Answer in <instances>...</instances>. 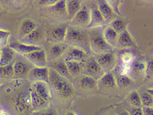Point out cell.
Segmentation results:
<instances>
[{
    "label": "cell",
    "instance_id": "ffe728a7",
    "mask_svg": "<svg viewBox=\"0 0 153 115\" xmlns=\"http://www.w3.org/2000/svg\"><path fill=\"white\" fill-rule=\"evenodd\" d=\"M30 95L31 108L33 111H39V110L45 108L48 106L49 102L45 101L41 97H39L33 89H31L30 91Z\"/></svg>",
    "mask_w": 153,
    "mask_h": 115
},
{
    "label": "cell",
    "instance_id": "bcb514c9",
    "mask_svg": "<svg viewBox=\"0 0 153 115\" xmlns=\"http://www.w3.org/2000/svg\"><path fill=\"white\" fill-rule=\"evenodd\" d=\"M65 115H76V114L72 112H67V113H66Z\"/></svg>",
    "mask_w": 153,
    "mask_h": 115
},
{
    "label": "cell",
    "instance_id": "ab89813d",
    "mask_svg": "<svg viewBox=\"0 0 153 115\" xmlns=\"http://www.w3.org/2000/svg\"><path fill=\"white\" fill-rule=\"evenodd\" d=\"M36 115H57V113L54 109H48L43 112H38Z\"/></svg>",
    "mask_w": 153,
    "mask_h": 115
},
{
    "label": "cell",
    "instance_id": "4fadbf2b",
    "mask_svg": "<svg viewBox=\"0 0 153 115\" xmlns=\"http://www.w3.org/2000/svg\"><path fill=\"white\" fill-rule=\"evenodd\" d=\"M97 8L105 22L110 23L111 21H112L114 19V12L113 11L112 8H111L107 1H102V0L98 1Z\"/></svg>",
    "mask_w": 153,
    "mask_h": 115
},
{
    "label": "cell",
    "instance_id": "ba28073f",
    "mask_svg": "<svg viewBox=\"0 0 153 115\" xmlns=\"http://www.w3.org/2000/svg\"><path fill=\"white\" fill-rule=\"evenodd\" d=\"M67 27H56L49 31L47 35V41L53 45L63 43L65 40Z\"/></svg>",
    "mask_w": 153,
    "mask_h": 115
},
{
    "label": "cell",
    "instance_id": "7a4b0ae2",
    "mask_svg": "<svg viewBox=\"0 0 153 115\" xmlns=\"http://www.w3.org/2000/svg\"><path fill=\"white\" fill-rule=\"evenodd\" d=\"M88 34L89 38L90 48L97 55L112 51L114 48L108 45L105 40L102 27L91 28Z\"/></svg>",
    "mask_w": 153,
    "mask_h": 115
},
{
    "label": "cell",
    "instance_id": "ac0fdd59",
    "mask_svg": "<svg viewBox=\"0 0 153 115\" xmlns=\"http://www.w3.org/2000/svg\"><path fill=\"white\" fill-rule=\"evenodd\" d=\"M118 34L114 29L109 25L103 28V37L108 45L112 48H114L117 45Z\"/></svg>",
    "mask_w": 153,
    "mask_h": 115
},
{
    "label": "cell",
    "instance_id": "d4e9b609",
    "mask_svg": "<svg viewBox=\"0 0 153 115\" xmlns=\"http://www.w3.org/2000/svg\"><path fill=\"white\" fill-rule=\"evenodd\" d=\"M78 84L84 89L91 90L97 87V80L92 77L84 75L80 78Z\"/></svg>",
    "mask_w": 153,
    "mask_h": 115
},
{
    "label": "cell",
    "instance_id": "f6af8a7d",
    "mask_svg": "<svg viewBox=\"0 0 153 115\" xmlns=\"http://www.w3.org/2000/svg\"><path fill=\"white\" fill-rule=\"evenodd\" d=\"M119 115H130L129 113L127 111H124V112H120V113L119 114Z\"/></svg>",
    "mask_w": 153,
    "mask_h": 115
},
{
    "label": "cell",
    "instance_id": "9c48e42d",
    "mask_svg": "<svg viewBox=\"0 0 153 115\" xmlns=\"http://www.w3.org/2000/svg\"><path fill=\"white\" fill-rule=\"evenodd\" d=\"M28 76L33 82L43 81L49 83V69L47 67H35L29 71Z\"/></svg>",
    "mask_w": 153,
    "mask_h": 115
},
{
    "label": "cell",
    "instance_id": "f1b7e54d",
    "mask_svg": "<svg viewBox=\"0 0 153 115\" xmlns=\"http://www.w3.org/2000/svg\"><path fill=\"white\" fill-rule=\"evenodd\" d=\"M66 65H67L69 72L70 73L71 76H78L82 71V63L72 62V61H68L65 62Z\"/></svg>",
    "mask_w": 153,
    "mask_h": 115
},
{
    "label": "cell",
    "instance_id": "7dc6e473",
    "mask_svg": "<svg viewBox=\"0 0 153 115\" xmlns=\"http://www.w3.org/2000/svg\"><path fill=\"white\" fill-rule=\"evenodd\" d=\"M0 55H1V48H0Z\"/></svg>",
    "mask_w": 153,
    "mask_h": 115
},
{
    "label": "cell",
    "instance_id": "c3c4849f",
    "mask_svg": "<svg viewBox=\"0 0 153 115\" xmlns=\"http://www.w3.org/2000/svg\"><path fill=\"white\" fill-rule=\"evenodd\" d=\"M110 115H116V114H110Z\"/></svg>",
    "mask_w": 153,
    "mask_h": 115
},
{
    "label": "cell",
    "instance_id": "f546056e",
    "mask_svg": "<svg viewBox=\"0 0 153 115\" xmlns=\"http://www.w3.org/2000/svg\"><path fill=\"white\" fill-rule=\"evenodd\" d=\"M66 48H67V46L63 45V43L55 44L51 46L49 52H50V55L52 57L56 59L62 55Z\"/></svg>",
    "mask_w": 153,
    "mask_h": 115
},
{
    "label": "cell",
    "instance_id": "e0dca14e",
    "mask_svg": "<svg viewBox=\"0 0 153 115\" xmlns=\"http://www.w3.org/2000/svg\"><path fill=\"white\" fill-rule=\"evenodd\" d=\"M86 55V53L82 49L77 47H73L70 48L68 52L67 56L65 58V62L72 61V62H82L85 60Z\"/></svg>",
    "mask_w": 153,
    "mask_h": 115
},
{
    "label": "cell",
    "instance_id": "d6986e66",
    "mask_svg": "<svg viewBox=\"0 0 153 115\" xmlns=\"http://www.w3.org/2000/svg\"><path fill=\"white\" fill-rule=\"evenodd\" d=\"M36 29V24L30 19H25L21 24L19 29V40L28 35L32 31Z\"/></svg>",
    "mask_w": 153,
    "mask_h": 115
},
{
    "label": "cell",
    "instance_id": "cb8c5ba5",
    "mask_svg": "<svg viewBox=\"0 0 153 115\" xmlns=\"http://www.w3.org/2000/svg\"><path fill=\"white\" fill-rule=\"evenodd\" d=\"M146 63L141 60L135 59L134 62L131 65V74L130 75L138 76L145 72L146 68Z\"/></svg>",
    "mask_w": 153,
    "mask_h": 115
},
{
    "label": "cell",
    "instance_id": "44dd1931",
    "mask_svg": "<svg viewBox=\"0 0 153 115\" xmlns=\"http://www.w3.org/2000/svg\"><path fill=\"white\" fill-rule=\"evenodd\" d=\"M42 37V33L38 29H35L29 33L28 35L25 36L21 40H19L20 42L28 45H36V44L40 40Z\"/></svg>",
    "mask_w": 153,
    "mask_h": 115
},
{
    "label": "cell",
    "instance_id": "484cf974",
    "mask_svg": "<svg viewBox=\"0 0 153 115\" xmlns=\"http://www.w3.org/2000/svg\"><path fill=\"white\" fill-rule=\"evenodd\" d=\"M81 8V3L79 1H66V12L69 16V19H72L75 14Z\"/></svg>",
    "mask_w": 153,
    "mask_h": 115
},
{
    "label": "cell",
    "instance_id": "60d3db41",
    "mask_svg": "<svg viewBox=\"0 0 153 115\" xmlns=\"http://www.w3.org/2000/svg\"><path fill=\"white\" fill-rule=\"evenodd\" d=\"M145 72L146 73V75L149 76V77H151L152 74V63L149 62V63L146 65V68Z\"/></svg>",
    "mask_w": 153,
    "mask_h": 115
},
{
    "label": "cell",
    "instance_id": "8fae6325",
    "mask_svg": "<svg viewBox=\"0 0 153 115\" xmlns=\"http://www.w3.org/2000/svg\"><path fill=\"white\" fill-rule=\"evenodd\" d=\"M91 11L86 8H80L71 23L76 26H87L90 23Z\"/></svg>",
    "mask_w": 153,
    "mask_h": 115
},
{
    "label": "cell",
    "instance_id": "836d02e7",
    "mask_svg": "<svg viewBox=\"0 0 153 115\" xmlns=\"http://www.w3.org/2000/svg\"><path fill=\"white\" fill-rule=\"evenodd\" d=\"M51 9L54 13L59 14L67 13L66 12V1H57L56 4L51 6Z\"/></svg>",
    "mask_w": 153,
    "mask_h": 115
},
{
    "label": "cell",
    "instance_id": "603a6c76",
    "mask_svg": "<svg viewBox=\"0 0 153 115\" xmlns=\"http://www.w3.org/2000/svg\"><path fill=\"white\" fill-rule=\"evenodd\" d=\"M127 25L128 21H126L125 19L122 18V17L114 18L109 23V26L112 29H114L118 34H120L127 29Z\"/></svg>",
    "mask_w": 153,
    "mask_h": 115
},
{
    "label": "cell",
    "instance_id": "4316f807",
    "mask_svg": "<svg viewBox=\"0 0 153 115\" xmlns=\"http://www.w3.org/2000/svg\"><path fill=\"white\" fill-rule=\"evenodd\" d=\"M100 84L106 88H114L117 85L114 74L110 72L104 73V74L100 78Z\"/></svg>",
    "mask_w": 153,
    "mask_h": 115
},
{
    "label": "cell",
    "instance_id": "f35d334b",
    "mask_svg": "<svg viewBox=\"0 0 153 115\" xmlns=\"http://www.w3.org/2000/svg\"><path fill=\"white\" fill-rule=\"evenodd\" d=\"M57 1L56 0H44V1H40L39 4L42 6H52L56 4Z\"/></svg>",
    "mask_w": 153,
    "mask_h": 115
},
{
    "label": "cell",
    "instance_id": "7402d4cb",
    "mask_svg": "<svg viewBox=\"0 0 153 115\" xmlns=\"http://www.w3.org/2000/svg\"><path fill=\"white\" fill-rule=\"evenodd\" d=\"M133 45H134V40H133L129 31H127V29H126L119 34L117 46L122 48H128L131 47Z\"/></svg>",
    "mask_w": 153,
    "mask_h": 115
},
{
    "label": "cell",
    "instance_id": "83f0119b",
    "mask_svg": "<svg viewBox=\"0 0 153 115\" xmlns=\"http://www.w3.org/2000/svg\"><path fill=\"white\" fill-rule=\"evenodd\" d=\"M53 69L55 70L59 74L62 76L64 78H67L68 80L72 79V76H71L70 73L69 72L68 67L65 62H57L55 63Z\"/></svg>",
    "mask_w": 153,
    "mask_h": 115
},
{
    "label": "cell",
    "instance_id": "8d00e7d4",
    "mask_svg": "<svg viewBox=\"0 0 153 115\" xmlns=\"http://www.w3.org/2000/svg\"><path fill=\"white\" fill-rule=\"evenodd\" d=\"M14 74L13 63L4 67H0V76L4 78L11 77Z\"/></svg>",
    "mask_w": 153,
    "mask_h": 115
},
{
    "label": "cell",
    "instance_id": "9a60e30c",
    "mask_svg": "<svg viewBox=\"0 0 153 115\" xmlns=\"http://www.w3.org/2000/svg\"><path fill=\"white\" fill-rule=\"evenodd\" d=\"M105 21L103 16L97 7L93 8L91 10V19L90 23L86 26V28L91 29L97 27H102L105 24Z\"/></svg>",
    "mask_w": 153,
    "mask_h": 115
},
{
    "label": "cell",
    "instance_id": "1f68e13d",
    "mask_svg": "<svg viewBox=\"0 0 153 115\" xmlns=\"http://www.w3.org/2000/svg\"><path fill=\"white\" fill-rule=\"evenodd\" d=\"M114 77L117 82V85H118V87L125 88L129 87L131 84V80L128 76H123L118 74V73L114 72Z\"/></svg>",
    "mask_w": 153,
    "mask_h": 115
},
{
    "label": "cell",
    "instance_id": "ee69618b",
    "mask_svg": "<svg viewBox=\"0 0 153 115\" xmlns=\"http://www.w3.org/2000/svg\"><path fill=\"white\" fill-rule=\"evenodd\" d=\"M0 115H9L6 111H4V110L0 108Z\"/></svg>",
    "mask_w": 153,
    "mask_h": 115
},
{
    "label": "cell",
    "instance_id": "d590c367",
    "mask_svg": "<svg viewBox=\"0 0 153 115\" xmlns=\"http://www.w3.org/2000/svg\"><path fill=\"white\" fill-rule=\"evenodd\" d=\"M10 32L4 29H0V48L6 47L8 45Z\"/></svg>",
    "mask_w": 153,
    "mask_h": 115
},
{
    "label": "cell",
    "instance_id": "7bdbcfd3",
    "mask_svg": "<svg viewBox=\"0 0 153 115\" xmlns=\"http://www.w3.org/2000/svg\"><path fill=\"white\" fill-rule=\"evenodd\" d=\"M143 115H153L152 108L142 106Z\"/></svg>",
    "mask_w": 153,
    "mask_h": 115
},
{
    "label": "cell",
    "instance_id": "74e56055",
    "mask_svg": "<svg viewBox=\"0 0 153 115\" xmlns=\"http://www.w3.org/2000/svg\"><path fill=\"white\" fill-rule=\"evenodd\" d=\"M107 1L111 6V8H112L113 11L114 12L115 14L117 13L118 14V15L123 16L121 13H120L119 6H118L120 4V3H121V1Z\"/></svg>",
    "mask_w": 153,
    "mask_h": 115
},
{
    "label": "cell",
    "instance_id": "2e32d148",
    "mask_svg": "<svg viewBox=\"0 0 153 115\" xmlns=\"http://www.w3.org/2000/svg\"><path fill=\"white\" fill-rule=\"evenodd\" d=\"M118 63L120 65H129L134 62L135 54L129 49H123L118 53L117 55Z\"/></svg>",
    "mask_w": 153,
    "mask_h": 115
},
{
    "label": "cell",
    "instance_id": "277c9868",
    "mask_svg": "<svg viewBox=\"0 0 153 115\" xmlns=\"http://www.w3.org/2000/svg\"><path fill=\"white\" fill-rule=\"evenodd\" d=\"M82 70L84 75L92 77L95 80L100 78L105 73L102 67L93 57L88 59L85 63H82Z\"/></svg>",
    "mask_w": 153,
    "mask_h": 115
},
{
    "label": "cell",
    "instance_id": "d6a6232c",
    "mask_svg": "<svg viewBox=\"0 0 153 115\" xmlns=\"http://www.w3.org/2000/svg\"><path fill=\"white\" fill-rule=\"evenodd\" d=\"M129 102L134 108H141L142 106L140 95L136 91H134L131 93L129 96Z\"/></svg>",
    "mask_w": 153,
    "mask_h": 115
},
{
    "label": "cell",
    "instance_id": "7c38bea8",
    "mask_svg": "<svg viewBox=\"0 0 153 115\" xmlns=\"http://www.w3.org/2000/svg\"><path fill=\"white\" fill-rule=\"evenodd\" d=\"M9 47L11 48L14 51H15L20 55H25L26 54L33 52L35 50H39L42 49L38 45H25L20 42H12L10 43Z\"/></svg>",
    "mask_w": 153,
    "mask_h": 115
},
{
    "label": "cell",
    "instance_id": "30bf717a",
    "mask_svg": "<svg viewBox=\"0 0 153 115\" xmlns=\"http://www.w3.org/2000/svg\"><path fill=\"white\" fill-rule=\"evenodd\" d=\"M32 89L35 91L44 100L48 102L51 101V93L48 83L43 81H34L32 83Z\"/></svg>",
    "mask_w": 153,
    "mask_h": 115
},
{
    "label": "cell",
    "instance_id": "8992f818",
    "mask_svg": "<svg viewBox=\"0 0 153 115\" xmlns=\"http://www.w3.org/2000/svg\"><path fill=\"white\" fill-rule=\"evenodd\" d=\"M95 59L105 72H110L114 68L117 60L115 55L112 51L99 54Z\"/></svg>",
    "mask_w": 153,
    "mask_h": 115
},
{
    "label": "cell",
    "instance_id": "e575fe53",
    "mask_svg": "<svg viewBox=\"0 0 153 115\" xmlns=\"http://www.w3.org/2000/svg\"><path fill=\"white\" fill-rule=\"evenodd\" d=\"M140 98H141L142 106L152 108L153 100L152 95L148 93L147 92L143 93L140 95Z\"/></svg>",
    "mask_w": 153,
    "mask_h": 115
},
{
    "label": "cell",
    "instance_id": "b9f144b4",
    "mask_svg": "<svg viewBox=\"0 0 153 115\" xmlns=\"http://www.w3.org/2000/svg\"><path fill=\"white\" fill-rule=\"evenodd\" d=\"M130 115H143L142 109L141 108H134L131 111Z\"/></svg>",
    "mask_w": 153,
    "mask_h": 115
},
{
    "label": "cell",
    "instance_id": "681fc988",
    "mask_svg": "<svg viewBox=\"0 0 153 115\" xmlns=\"http://www.w3.org/2000/svg\"><path fill=\"white\" fill-rule=\"evenodd\" d=\"M0 86H1V83H0Z\"/></svg>",
    "mask_w": 153,
    "mask_h": 115
},
{
    "label": "cell",
    "instance_id": "4dcf8cb0",
    "mask_svg": "<svg viewBox=\"0 0 153 115\" xmlns=\"http://www.w3.org/2000/svg\"><path fill=\"white\" fill-rule=\"evenodd\" d=\"M14 74L16 76H21L26 74L29 72V68L25 63L21 61H16L13 63Z\"/></svg>",
    "mask_w": 153,
    "mask_h": 115
},
{
    "label": "cell",
    "instance_id": "6da1fadb",
    "mask_svg": "<svg viewBox=\"0 0 153 115\" xmlns=\"http://www.w3.org/2000/svg\"><path fill=\"white\" fill-rule=\"evenodd\" d=\"M48 84L55 93L62 98H67L73 93V87L69 80L59 74L53 68L49 69Z\"/></svg>",
    "mask_w": 153,
    "mask_h": 115
},
{
    "label": "cell",
    "instance_id": "5bb4252c",
    "mask_svg": "<svg viewBox=\"0 0 153 115\" xmlns=\"http://www.w3.org/2000/svg\"><path fill=\"white\" fill-rule=\"evenodd\" d=\"M14 57H15L14 51L9 46H6L1 48V55H0V67H4L14 63Z\"/></svg>",
    "mask_w": 153,
    "mask_h": 115
},
{
    "label": "cell",
    "instance_id": "5b68a950",
    "mask_svg": "<svg viewBox=\"0 0 153 115\" xmlns=\"http://www.w3.org/2000/svg\"><path fill=\"white\" fill-rule=\"evenodd\" d=\"M31 107V95L29 93H21L16 95L14 101L13 108L16 112L23 113Z\"/></svg>",
    "mask_w": 153,
    "mask_h": 115
},
{
    "label": "cell",
    "instance_id": "3957f363",
    "mask_svg": "<svg viewBox=\"0 0 153 115\" xmlns=\"http://www.w3.org/2000/svg\"><path fill=\"white\" fill-rule=\"evenodd\" d=\"M65 41L74 47L82 49L86 53H89L91 50L88 33L79 29L68 27Z\"/></svg>",
    "mask_w": 153,
    "mask_h": 115
},
{
    "label": "cell",
    "instance_id": "52a82bcc",
    "mask_svg": "<svg viewBox=\"0 0 153 115\" xmlns=\"http://www.w3.org/2000/svg\"><path fill=\"white\" fill-rule=\"evenodd\" d=\"M28 60L33 63L36 67L43 68L47 65V57L46 53L44 49L35 50L24 55Z\"/></svg>",
    "mask_w": 153,
    "mask_h": 115
}]
</instances>
